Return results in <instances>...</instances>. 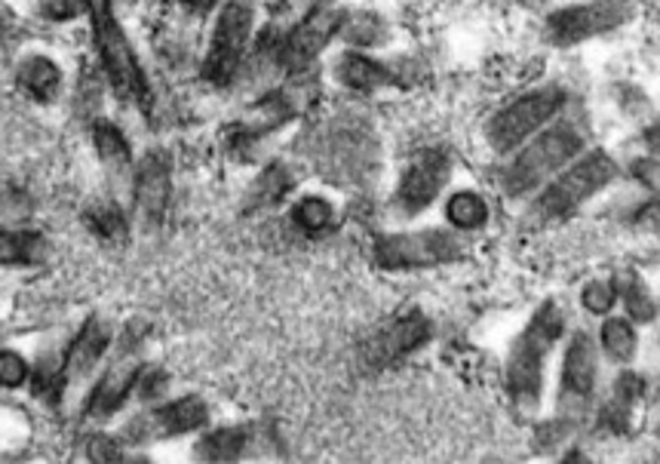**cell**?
<instances>
[{
  "mask_svg": "<svg viewBox=\"0 0 660 464\" xmlns=\"http://www.w3.org/2000/svg\"><path fill=\"white\" fill-rule=\"evenodd\" d=\"M565 333V317L556 302H544L534 310L529 326L522 329L520 338L513 342L508 354V369H504V385L513 409L520 413H538L541 397H544V373L546 357L553 354L556 342Z\"/></svg>",
  "mask_w": 660,
  "mask_h": 464,
  "instance_id": "1",
  "label": "cell"
},
{
  "mask_svg": "<svg viewBox=\"0 0 660 464\" xmlns=\"http://www.w3.org/2000/svg\"><path fill=\"white\" fill-rule=\"evenodd\" d=\"M584 127L572 117L559 115L541 132H534L529 142L516 148V157L504 169V191L510 197H525L544 188L559 169H565V164H572L578 155H584Z\"/></svg>",
  "mask_w": 660,
  "mask_h": 464,
  "instance_id": "2",
  "label": "cell"
},
{
  "mask_svg": "<svg viewBox=\"0 0 660 464\" xmlns=\"http://www.w3.org/2000/svg\"><path fill=\"white\" fill-rule=\"evenodd\" d=\"M633 19V0H574L553 7L541 22V38L553 50H572L609 38Z\"/></svg>",
  "mask_w": 660,
  "mask_h": 464,
  "instance_id": "3",
  "label": "cell"
},
{
  "mask_svg": "<svg viewBox=\"0 0 660 464\" xmlns=\"http://www.w3.org/2000/svg\"><path fill=\"white\" fill-rule=\"evenodd\" d=\"M569 105V92L562 90L559 83H541L532 90L520 92L516 99H510L501 111H498L489 127H485V139L495 148L498 155H510L520 145L532 139L534 132L556 120Z\"/></svg>",
  "mask_w": 660,
  "mask_h": 464,
  "instance_id": "4",
  "label": "cell"
},
{
  "mask_svg": "<svg viewBox=\"0 0 660 464\" xmlns=\"http://www.w3.org/2000/svg\"><path fill=\"white\" fill-rule=\"evenodd\" d=\"M614 176H618V164L605 151L597 148V151L578 155L572 167L559 169L556 179H550L541 188V194L534 197L532 213L546 221L565 219L578 207H584L593 194L609 188Z\"/></svg>",
  "mask_w": 660,
  "mask_h": 464,
  "instance_id": "5",
  "label": "cell"
},
{
  "mask_svg": "<svg viewBox=\"0 0 660 464\" xmlns=\"http://www.w3.org/2000/svg\"><path fill=\"white\" fill-rule=\"evenodd\" d=\"M255 10L249 0H225L218 7L209 50L204 56V80L213 87H228L240 75L243 56L253 43Z\"/></svg>",
  "mask_w": 660,
  "mask_h": 464,
  "instance_id": "6",
  "label": "cell"
},
{
  "mask_svg": "<svg viewBox=\"0 0 660 464\" xmlns=\"http://www.w3.org/2000/svg\"><path fill=\"white\" fill-rule=\"evenodd\" d=\"M344 7L332 0H319L295 22L286 34H279L274 62L286 75H302L311 65L317 62L323 52L329 50L332 40H338L342 31Z\"/></svg>",
  "mask_w": 660,
  "mask_h": 464,
  "instance_id": "7",
  "label": "cell"
},
{
  "mask_svg": "<svg viewBox=\"0 0 660 464\" xmlns=\"http://www.w3.org/2000/svg\"><path fill=\"white\" fill-rule=\"evenodd\" d=\"M92 34H96V50L102 59L108 83L115 87L117 96L127 99V102H145L148 99V80L141 75V65L132 52L127 31L120 28L108 3H99L92 10Z\"/></svg>",
  "mask_w": 660,
  "mask_h": 464,
  "instance_id": "8",
  "label": "cell"
},
{
  "mask_svg": "<svg viewBox=\"0 0 660 464\" xmlns=\"http://www.w3.org/2000/svg\"><path fill=\"white\" fill-rule=\"evenodd\" d=\"M464 256V244L455 231L427 228V231L384 234L375 244V261L387 272H418L440 268Z\"/></svg>",
  "mask_w": 660,
  "mask_h": 464,
  "instance_id": "9",
  "label": "cell"
},
{
  "mask_svg": "<svg viewBox=\"0 0 660 464\" xmlns=\"http://www.w3.org/2000/svg\"><path fill=\"white\" fill-rule=\"evenodd\" d=\"M599 378V348L590 333H574L565 361H562V375H559V397L556 409L562 422L578 425L597 397Z\"/></svg>",
  "mask_w": 660,
  "mask_h": 464,
  "instance_id": "10",
  "label": "cell"
},
{
  "mask_svg": "<svg viewBox=\"0 0 660 464\" xmlns=\"http://www.w3.org/2000/svg\"><path fill=\"white\" fill-rule=\"evenodd\" d=\"M449 176H452V167H449V157L443 151H431V148L421 151L400 179L396 207L403 209L406 216H418L443 194Z\"/></svg>",
  "mask_w": 660,
  "mask_h": 464,
  "instance_id": "11",
  "label": "cell"
},
{
  "mask_svg": "<svg viewBox=\"0 0 660 464\" xmlns=\"http://www.w3.org/2000/svg\"><path fill=\"white\" fill-rule=\"evenodd\" d=\"M209 422V409L200 397H181V401L157 406L151 413L139 415L129 425V437L132 440H154V437H181L191 434Z\"/></svg>",
  "mask_w": 660,
  "mask_h": 464,
  "instance_id": "12",
  "label": "cell"
},
{
  "mask_svg": "<svg viewBox=\"0 0 660 464\" xmlns=\"http://www.w3.org/2000/svg\"><path fill=\"white\" fill-rule=\"evenodd\" d=\"M332 75L335 80L342 83L344 90L351 92H378V90H391L400 83V75L391 62H384L378 56H372L368 50H347L335 59L332 65Z\"/></svg>",
  "mask_w": 660,
  "mask_h": 464,
  "instance_id": "13",
  "label": "cell"
},
{
  "mask_svg": "<svg viewBox=\"0 0 660 464\" xmlns=\"http://www.w3.org/2000/svg\"><path fill=\"white\" fill-rule=\"evenodd\" d=\"M139 373L141 361L136 357V351H120V357L108 366V373L102 375V382L96 385L92 397H89V415L105 418V415L117 413L120 403L127 401L132 385L139 382Z\"/></svg>",
  "mask_w": 660,
  "mask_h": 464,
  "instance_id": "14",
  "label": "cell"
},
{
  "mask_svg": "<svg viewBox=\"0 0 660 464\" xmlns=\"http://www.w3.org/2000/svg\"><path fill=\"white\" fill-rule=\"evenodd\" d=\"M136 204H139L145 221L157 225L164 219L166 207H169V164L160 151L141 160L139 176H136Z\"/></svg>",
  "mask_w": 660,
  "mask_h": 464,
  "instance_id": "15",
  "label": "cell"
},
{
  "mask_svg": "<svg viewBox=\"0 0 660 464\" xmlns=\"http://www.w3.org/2000/svg\"><path fill=\"white\" fill-rule=\"evenodd\" d=\"M338 40L354 50H378L391 43V22L375 10H344Z\"/></svg>",
  "mask_w": 660,
  "mask_h": 464,
  "instance_id": "16",
  "label": "cell"
},
{
  "mask_svg": "<svg viewBox=\"0 0 660 464\" xmlns=\"http://www.w3.org/2000/svg\"><path fill=\"white\" fill-rule=\"evenodd\" d=\"M427 338H431V323H427L424 314L412 310L406 317L394 320V326L382 336L378 348H382L384 361H400V357H406L412 351H418Z\"/></svg>",
  "mask_w": 660,
  "mask_h": 464,
  "instance_id": "17",
  "label": "cell"
},
{
  "mask_svg": "<svg viewBox=\"0 0 660 464\" xmlns=\"http://www.w3.org/2000/svg\"><path fill=\"white\" fill-rule=\"evenodd\" d=\"M108 342H111V329L105 326L99 317H92V320L80 329V336H77L75 348L68 354V366H65V373L71 375V378H80V375H87L99 357L108 348Z\"/></svg>",
  "mask_w": 660,
  "mask_h": 464,
  "instance_id": "18",
  "label": "cell"
},
{
  "mask_svg": "<svg viewBox=\"0 0 660 464\" xmlns=\"http://www.w3.org/2000/svg\"><path fill=\"white\" fill-rule=\"evenodd\" d=\"M599 348L611 363H630L639 348V336L630 317H609L599 329Z\"/></svg>",
  "mask_w": 660,
  "mask_h": 464,
  "instance_id": "19",
  "label": "cell"
},
{
  "mask_svg": "<svg viewBox=\"0 0 660 464\" xmlns=\"http://www.w3.org/2000/svg\"><path fill=\"white\" fill-rule=\"evenodd\" d=\"M19 83L26 87L28 96H35L40 102H47L56 96L59 90V83H62V71H59V65L47 59V56H31L22 62L19 68Z\"/></svg>",
  "mask_w": 660,
  "mask_h": 464,
  "instance_id": "20",
  "label": "cell"
},
{
  "mask_svg": "<svg viewBox=\"0 0 660 464\" xmlns=\"http://www.w3.org/2000/svg\"><path fill=\"white\" fill-rule=\"evenodd\" d=\"M92 139H96V151L102 157L105 169L115 179H127L129 169H132V157H129V145L124 139V132L115 124H99L96 132H92Z\"/></svg>",
  "mask_w": 660,
  "mask_h": 464,
  "instance_id": "21",
  "label": "cell"
},
{
  "mask_svg": "<svg viewBox=\"0 0 660 464\" xmlns=\"http://www.w3.org/2000/svg\"><path fill=\"white\" fill-rule=\"evenodd\" d=\"M445 219L455 231H480L489 219V204L483 194L455 191L445 200Z\"/></svg>",
  "mask_w": 660,
  "mask_h": 464,
  "instance_id": "22",
  "label": "cell"
},
{
  "mask_svg": "<svg viewBox=\"0 0 660 464\" xmlns=\"http://www.w3.org/2000/svg\"><path fill=\"white\" fill-rule=\"evenodd\" d=\"M47 244L40 234H0V265H40Z\"/></svg>",
  "mask_w": 660,
  "mask_h": 464,
  "instance_id": "23",
  "label": "cell"
},
{
  "mask_svg": "<svg viewBox=\"0 0 660 464\" xmlns=\"http://www.w3.org/2000/svg\"><path fill=\"white\" fill-rule=\"evenodd\" d=\"M246 446V431L243 427H225L216 434H206L197 446V455L204 462H237Z\"/></svg>",
  "mask_w": 660,
  "mask_h": 464,
  "instance_id": "24",
  "label": "cell"
},
{
  "mask_svg": "<svg viewBox=\"0 0 660 464\" xmlns=\"http://www.w3.org/2000/svg\"><path fill=\"white\" fill-rule=\"evenodd\" d=\"M618 298L623 302L627 317L633 323H651L658 317V298L651 296V289L636 274H627L623 286H618Z\"/></svg>",
  "mask_w": 660,
  "mask_h": 464,
  "instance_id": "25",
  "label": "cell"
},
{
  "mask_svg": "<svg viewBox=\"0 0 660 464\" xmlns=\"http://www.w3.org/2000/svg\"><path fill=\"white\" fill-rule=\"evenodd\" d=\"M293 188V176L286 167H267L262 172V179L253 185V204L267 207V204H277L279 197H286V191Z\"/></svg>",
  "mask_w": 660,
  "mask_h": 464,
  "instance_id": "26",
  "label": "cell"
},
{
  "mask_svg": "<svg viewBox=\"0 0 660 464\" xmlns=\"http://www.w3.org/2000/svg\"><path fill=\"white\" fill-rule=\"evenodd\" d=\"M332 216H335V209H332L329 200H323V197H305V200L295 207V221H298V228L307 234L326 231L332 225Z\"/></svg>",
  "mask_w": 660,
  "mask_h": 464,
  "instance_id": "27",
  "label": "cell"
},
{
  "mask_svg": "<svg viewBox=\"0 0 660 464\" xmlns=\"http://www.w3.org/2000/svg\"><path fill=\"white\" fill-rule=\"evenodd\" d=\"M89 228L105 240H124L127 237V219L117 207H96L87 213Z\"/></svg>",
  "mask_w": 660,
  "mask_h": 464,
  "instance_id": "28",
  "label": "cell"
},
{
  "mask_svg": "<svg viewBox=\"0 0 660 464\" xmlns=\"http://www.w3.org/2000/svg\"><path fill=\"white\" fill-rule=\"evenodd\" d=\"M581 305L590 314L597 317H605L614 305H618V286L611 280H590V284L581 289Z\"/></svg>",
  "mask_w": 660,
  "mask_h": 464,
  "instance_id": "29",
  "label": "cell"
},
{
  "mask_svg": "<svg viewBox=\"0 0 660 464\" xmlns=\"http://www.w3.org/2000/svg\"><path fill=\"white\" fill-rule=\"evenodd\" d=\"M89 0H38V13L50 22H68L77 16L89 13Z\"/></svg>",
  "mask_w": 660,
  "mask_h": 464,
  "instance_id": "30",
  "label": "cell"
},
{
  "mask_svg": "<svg viewBox=\"0 0 660 464\" xmlns=\"http://www.w3.org/2000/svg\"><path fill=\"white\" fill-rule=\"evenodd\" d=\"M26 375L28 366L19 354H13V351H0V385L19 387L26 382Z\"/></svg>",
  "mask_w": 660,
  "mask_h": 464,
  "instance_id": "31",
  "label": "cell"
},
{
  "mask_svg": "<svg viewBox=\"0 0 660 464\" xmlns=\"http://www.w3.org/2000/svg\"><path fill=\"white\" fill-rule=\"evenodd\" d=\"M633 225L639 228V231L660 234V194H654L651 200H646L642 207L636 209Z\"/></svg>",
  "mask_w": 660,
  "mask_h": 464,
  "instance_id": "32",
  "label": "cell"
},
{
  "mask_svg": "<svg viewBox=\"0 0 660 464\" xmlns=\"http://www.w3.org/2000/svg\"><path fill=\"white\" fill-rule=\"evenodd\" d=\"M59 382H62V363L56 361V357L40 361L38 375H35V391H38V394H47V391H52Z\"/></svg>",
  "mask_w": 660,
  "mask_h": 464,
  "instance_id": "33",
  "label": "cell"
},
{
  "mask_svg": "<svg viewBox=\"0 0 660 464\" xmlns=\"http://www.w3.org/2000/svg\"><path fill=\"white\" fill-rule=\"evenodd\" d=\"M636 176L646 181L648 188L660 191V160H651V157H646V160H636Z\"/></svg>",
  "mask_w": 660,
  "mask_h": 464,
  "instance_id": "34",
  "label": "cell"
},
{
  "mask_svg": "<svg viewBox=\"0 0 660 464\" xmlns=\"http://www.w3.org/2000/svg\"><path fill=\"white\" fill-rule=\"evenodd\" d=\"M181 7L191 16H209L221 7V0H181Z\"/></svg>",
  "mask_w": 660,
  "mask_h": 464,
  "instance_id": "35",
  "label": "cell"
},
{
  "mask_svg": "<svg viewBox=\"0 0 660 464\" xmlns=\"http://www.w3.org/2000/svg\"><path fill=\"white\" fill-rule=\"evenodd\" d=\"M164 391H166V375L148 373V378H145V387H141V394H145V397H157V394H164Z\"/></svg>",
  "mask_w": 660,
  "mask_h": 464,
  "instance_id": "36",
  "label": "cell"
},
{
  "mask_svg": "<svg viewBox=\"0 0 660 464\" xmlns=\"http://www.w3.org/2000/svg\"><path fill=\"white\" fill-rule=\"evenodd\" d=\"M646 145L654 151V155H660V120L654 124V127L646 129Z\"/></svg>",
  "mask_w": 660,
  "mask_h": 464,
  "instance_id": "37",
  "label": "cell"
}]
</instances>
